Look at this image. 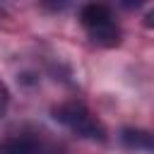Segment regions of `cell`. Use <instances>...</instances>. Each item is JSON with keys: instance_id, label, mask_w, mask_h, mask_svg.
<instances>
[{"instance_id": "1", "label": "cell", "mask_w": 154, "mask_h": 154, "mask_svg": "<svg viewBox=\"0 0 154 154\" xmlns=\"http://www.w3.org/2000/svg\"><path fill=\"white\" fill-rule=\"evenodd\" d=\"M79 24L84 26L91 43H96L101 48H116L123 38L120 26H118V22L113 17V10L108 5H99V2L84 5L79 10Z\"/></svg>"}, {"instance_id": "2", "label": "cell", "mask_w": 154, "mask_h": 154, "mask_svg": "<svg viewBox=\"0 0 154 154\" xmlns=\"http://www.w3.org/2000/svg\"><path fill=\"white\" fill-rule=\"evenodd\" d=\"M53 120L60 123L63 128H67L70 132L84 137V140H94V142L106 140V128L101 125V120L79 101H65V103L55 106Z\"/></svg>"}, {"instance_id": "3", "label": "cell", "mask_w": 154, "mask_h": 154, "mask_svg": "<svg viewBox=\"0 0 154 154\" xmlns=\"http://www.w3.org/2000/svg\"><path fill=\"white\" fill-rule=\"evenodd\" d=\"M120 144L128 149H137V152H149L154 154V132L152 130H140V128H125L118 135Z\"/></svg>"}, {"instance_id": "4", "label": "cell", "mask_w": 154, "mask_h": 154, "mask_svg": "<svg viewBox=\"0 0 154 154\" xmlns=\"http://www.w3.org/2000/svg\"><path fill=\"white\" fill-rule=\"evenodd\" d=\"M0 154H43V149L34 137L14 135V137H7L0 144Z\"/></svg>"}, {"instance_id": "5", "label": "cell", "mask_w": 154, "mask_h": 154, "mask_svg": "<svg viewBox=\"0 0 154 154\" xmlns=\"http://www.w3.org/2000/svg\"><path fill=\"white\" fill-rule=\"evenodd\" d=\"M7 106H10V91H7V87H5L2 82H0V118L5 116Z\"/></svg>"}, {"instance_id": "6", "label": "cell", "mask_w": 154, "mask_h": 154, "mask_svg": "<svg viewBox=\"0 0 154 154\" xmlns=\"http://www.w3.org/2000/svg\"><path fill=\"white\" fill-rule=\"evenodd\" d=\"M144 26H147V29H154V7L144 14Z\"/></svg>"}]
</instances>
